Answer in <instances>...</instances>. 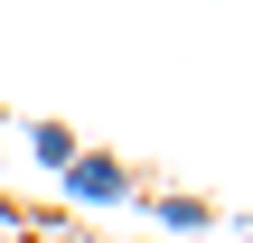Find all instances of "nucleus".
<instances>
[{"label":"nucleus","instance_id":"nucleus-2","mask_svg":"<svg viewBox=\"0 0 253 243\" xmlns=\"http://www.w3.org/2000/svg\"><path fill=\"white\" fill-rule=\"evenodd\" d=\"M150 225H160L169 243H188V234L216 225V206H207V197H150Z\"/></svg>","mask_w":253,"mask_h":243},{"label":"nucleus","instance_id":"nucleus-3","mask_svg":"<svg viewBox=\"0 0 253 243\" xmlns=\"http://www.w3.org/2000/svg\"><path fill=\"white\" fill-rule=\"evenodd\" d=\"M75 150H84V140H75V131H66V122H28V159H38V169H47V178H56V169H66V159H75Z\"/></svg>","mask_w":253,"mask_h":243},{"label":"nucleus","instance_id":"nucleus-4","mask_svg":"<svg viewBox=\"0 0 253 243\" xmlns=\"http://www.w3.org/2000/svg\"><path fill=\"white\" fill-rule=\"evenodd\" d=\"M0 243H9V234H0Z\"/></svg>","mask_w":253,"mask_h":243},{"label":"nucleus","instance_id":"nucleus-1","mask_svg":"<svg viewBox=\"0 0 253 243\" xmlns=\"http://www.w3.org/2000/svg\"><path fill=\"white\" fill-rule=\"evenodd\" d=\"M56 187H66V206H84V215H113V206L141 197L131 159H113V150H75V159L56 169Z\"/></svg>","mask_w":253,"mask_h":243}]
</instances>
